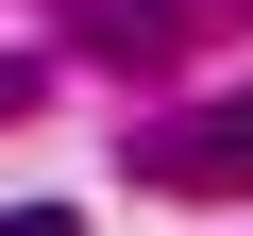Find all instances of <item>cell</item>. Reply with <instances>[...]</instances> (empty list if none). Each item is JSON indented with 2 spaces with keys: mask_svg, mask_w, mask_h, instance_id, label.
Wrapping results in <instances>:
<instances>
[{
  "mask_svg": "<svg viewBox=\"0 0 253 236\" xmlns=\"http://www.w3.org/2000/svg\"><path fill=\"white\" fill-rule=\"evenodd\" d=\"M84 51H101V68H152V51H186V0H84Z\"/></svg>",
  "mask_w": 253,
  "mask_h": 236,
  "instance_id": "cell-2",
  "label": "cell"
},
{
  "mask_svg": "<svg viewBox=\"0 0 253 236\" xmlns=\"http://www.w3.org/2000/svg\"><path fill=\"white\" fill-rule=\"evenodd\" d=\"M0 236H84V219H68V202H17V219H0Z\"/></svg>",
  "mask_w": 253,
  "mask_h": 236,
  "instance_id": "cell-3",
  "label": "cell"
},
{
  "mask_svg": "<svg viewBox=\"0 0 253 236\" xmlns=\"http://www.w3.org/2000/svg\"><path fill=\"white\" fill-rule=\"evenodd\" d=\"M135 186H169V202L253 186V84H236V101H203V118H169V135H135Z\"/></svg>",
  "mask_w": 253,
  "mask_h": 236,
  "instance_id": "cell-1",
  "label": "cell"
}]
</instances>
